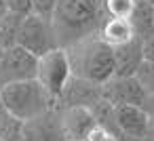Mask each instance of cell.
<instances>
[{"instance_id":"e0dca14e","label":"cell","mask_w":154,"mask_h":141,"mask_svg":"<svg viewBox=\"0 0 154 141\" xmlns=\"http://www.w3.org/2000/svg\"><path fill=\"white\" fill-rule=\"evenodd\" d=\"M7 2V11L19 17H28L32 15V0H5Z\"/></svg>"},{"instance_id":"4fadbf2b","label":"cell","mask_w":154,"mask_h":141,"mask_svg":"<svg viewBox=\"0 0 154 141\" xmlns=\"http://www.w3.org/2000/svg\"><path fill=\"white\" fill-rule=\"evenodd\" d=\"M23 19L26 17L13 15V13H7L2 19H0V49H2V51L17 46V36H19Z\"/></svg>"},{"instance_id":"cb8c5ba5","label":"cell","mask_w":154,"mask_h":141,"mask_svg":"<svg viewBox=\"0 0 154 141\" xmlns=\"http://www.w3.org/2000/svg\"><path fill=\"white\" fill-rule=\"evenodd\" d=\"M146 2H150V4H152V7H154V0H146Z\"/></svg>"},{"instance_id":"2e32d148","label":"cell","mask_w":154,"mask_h":141,"mask_svg":"<svg viewBox=\"0 0 154 141\" xmlns=\"http://www.w3.org/2000/svg\"><path fill=\"white\" fill-rule=\"evenodd\" d=\"M55 7H57V0H32V15L51 21L53 13H55Z\"/></svg>"},{"instance_id":"8992f818","label":"cell","mask_w":154,"mask_h":141,"mask_svg":"<svg viewBox=\"0 0 154 141\" xmlns=\"http://www.w3.org/2000/svg\"><path fill=\"white\" fill-rule=\"evenodd\" d=\"M36 72H38V57H34L21 46L7 49L0 59V86L23 80H36Z\"/></svg>"},{"instance_id":"30bf717a","label":"cell","mask_w":154,"mask_h":141,"mask_svg":"<svg viewBox=\"0 0 154 141\" xmlns=\"http://www.w3.org/2000/svg\"><path fill=\"white\" fill-rule=\"evenodd\" d=\"M143 63V42L133 38L114 49V76L133 78Z\"/></svg>"},{"instance_id":"7402d4cb","label":"cell","mask_w":154,"mask_h":141,"mask_svg":"<svg viewBox=\"0 0 154 141\" xmlns=\"http://www.w3.org/2000/svg\"><path fill=\"white\" fill-rule=\"evenodd\" d=\"M7 13H9V11H7V2H5V0H0V19H2Z\"/></svg>"},{"instance_id":"603a6c76","label":"cell","mask_w":154,"mask_h":141,"mask_svg":"<svg viewBox=\"0 0 154 141\" xmlns=\"http://www.w3.org/2000/svg\"><path fill=\"white\" fill-rule=\"evenodd\" d=\"M2 116H7V112H5V105H2V99H0V118Z\"/></svg>"},{"instance_id":"d4e9b609","label":"cell","mask_w":154,"mask_h":141,"mask_svg":"<svg viewBox=\"0 0 154 141\" xmlns=\"http://www.w3.org/2000/svg\"><path fill=\"white\" fill-rule=\"evenodd\" d=\"M2 53H5V51H2V49H0V59H2Z\"/></svg>"},{"instance_id":"277c9868","label":"cell","mask_w":154,"mask_h":141,"mask_svg":"<svg viewBox=\"0 0 154 141\" xmlns=\"http://www.w3.org/2000/svg\"><path fill=\"white\" fill-rule=\"evenodd\" d=\"M36 80L40 82V86L49 93L51 99H59L68 86V82L72 80V70H70V59H68V51L66 49H55L47 55H42L38 59V72H36Z\"/></svg>"},{"instance_id":"9c48e42d","label":"cell","mask_w":154,"mask_h":141,"mask_svg":"<svg viewBox=\"0 0 154 141\" xmlns=\"http://www.w3.org/2000/svg\"><path fill=\"white\" fill-rule=\"evenodd\" d=\"M112 116H114L116 128L125 137L135 139V141H146L152 118L143 112V107H135V105L112 107Z\"/></svg>"},{"instance_id":"9a60e30c","label":"cell","mask_w":154,"mask_h":141,"mask_svg":"<svg viewBox=\"0 0 154 141\" xmlns=\"http://www.w3.org/2000/svg\"><path fill=\"white\" fill-rule=\"evenodd\" d=\"M135 80L139 82V86L143 88L146 95H154V63L143 61L135 74Z\"/></svg>"},{"instance_id":"ba28073f","label":"cell","mask_w":154,"mask_h":141,"mask_svg":"<svg viewBox=\"0 0 154 141\" xmlns=\"http://www.w3.org/2000/svg\"><path fill=\"white\" fill-rule=\"evenodd\" d=\"M99 118L87 105H72L66 107L61 116V135L66 141H87L91 130L97 126Z\"/></svg>"},{"instance_id":"ac0fdd59","label":"cell","mask_w":154,"mask_h":141,"mask_svg":"<svg viewBox=\"0 0 154 141\" xmlns=\"http://www.w3.org/2000/svg\"><path fill=\"white\" fill-rule=\"evenodd\" d=\"M87 141H118V137H116V135L99 120L97 126H95V128L91 130V135L87 137Z\"/></svg>"},{"instance_id":"5bb4252c","label":"cell","mask_w":154,"mask_h":141,"mask_svg":"<svg viewBox=\"0 0 154 141\" xmlns=\"http://www.w3.org/2000/svg\"><path fill=\"white\" fill-rule=\"evenodd\" d=\"M103 7L112 19H129L135 0H103Z\"/></svg>"},{"instance_id":"5b68a950","label":"cell","mask_w":154,"mask_h":141,"mask_svg":"<svg viewBox=\"0 0 154 141\" xmlns=\"http://www.w3.org/2000/svg\"><path fill=\"white\" fill-rule=\"evenodd\" d=\"M17 46L26 49L28 53H32L34 57H42L55 49H59V40L55 36L53 23L36 17V15H28L21 21V30L17 36Z\"/></svg>"},{"instance_id":"6da1fadb","label":"cell","mask_w":154,"mask_h":141,"mask_svg":"<svg viewBox=\"0 0 154 141\" xmlns=\"http://www.w3.org/2000/svg\"><path fill=\"white\" fill-rule=\"evenodd\" d=\"M103 13V0H57L53 13V30L61 49H70L72 44L95 36Z\"/></svg>"},{"instance_id":"8fae6325","label":"cell","mask_w":154,"mask_h":141,"mask_svg":"<svg viewBox=\"0 0 154 141\" xmlns=\"http://www.w3.org/2000/svg\"><path fill=\"white\" fill-rule=\"evenodd\" d=\"M129 23L135 38H139L141 42L150 40L154 36V7L146 0H135V7L129 15Z\"/></svg>"},{"instance_id":"d6986e66","label":"cell","mask_w":154,"mask_h":141,"mask_svg":"<svg viewBox=\"0 0 154 141\" xmlns=\"http://www.w3.org/2000/svg\"><path fill=\"white\" fill-rule=\"evenodd\" d=\"M143 61L154 63V36L143 42Z\"/></svg>"},{"instance_id":"7c38bea8","label":"cell","mask_w":154,"mask_h":141,"mask_svg":"<svg viewBox=\"0 0 154 141\" xmlns=\"http://www.w3.org/2000/svg\"><path fill=\"white\" fill-rule=\"evenodd\" d=\"M99 38H101L108 46L116 49V46H120V44L133 40L135 36H133V30H131L129 19H112V17H110V19L103 21V26L99 28Z\"/></svg>"},{"instance_id":"484cf974","label":"cell","mask_w":154,"mask_h":141,"mask_svg":"<svg viewBox=\"0 0 154 141\" xmlns=\"http://www.w3.org/2000/svg\"><path fill=\"white\" fill-rule=\"evenodd\" d=\"M0 141H2V139H0Z\"/></svg>"},{"instance_id":"7a4b0ae2","label":"cell","mask_w":154,"mask_h":141,"mask_svg":"<svg viewBox=\"0 0 154 141\" xmlns=\"http://www.w3.org/2000/svg\"><path fill=\"white\" fill-rule=\"evenodd\" d=\"M66 51L74 78L99 88L114 76V49L108 46L99 36L85 38Z\"/></svg>"},{"instance_id":"52a82bcc","label":"cell","mask_w":154,"mask_h":141,"mask_svg":"<svg viewBox=\"0 0 154 141\" xmlns=\"http://www.w3.org/2000/svg\"><path fill=\"white\" fill-rule=\"evenodd\" d=\"M101 101L108 103V107H122V105H135L141 107L146 93L139 86V82L133 78H122V76H112L103 86H99Z\"/></svg>"},{"instance_id":"ffe728a7","label":"cell","mask_w":154,"mask_h":141,"mask_svg":"<svg viewBox=\"0 0 154 141\" xmlns=\"http://www.w3.org/2000/svg\"><path fill=\"white\" fill-rule=\"evenodd\" d=\"M143 112L154 120V95H146V99H143Z\"/></svg>"},{"instance_id":"44dd1931","label":"cell","mask_w":154,"mask_h":141,"mask_svg":"<svg viewBox=\"0 0 154 141\" xmlns=\"http://www.w3.org/2000/svg\"><path fill=\"white\" fill-rule=\"evenodd\" d=\"M146 141H154V120L150 122V130H148V137H146Z\"/></svg>"},{"instance_id":"3957f363","label":"cell","mask_w":154,"mask_h":141,"mask_svg":"<svg viewBox=\"0 0 154 141\" xmlns=\"http://www.w3.org/2000/svg\"><path fill=\"white\" fill-rule=\"evenodd\" d=\"M0 99H2L5 112L17 122H32L40 118L53 103V99L38 80H23L0 86Z\"/></svg>"}]
</instances>
